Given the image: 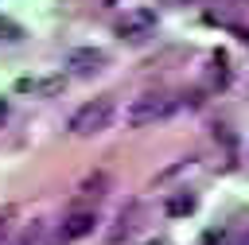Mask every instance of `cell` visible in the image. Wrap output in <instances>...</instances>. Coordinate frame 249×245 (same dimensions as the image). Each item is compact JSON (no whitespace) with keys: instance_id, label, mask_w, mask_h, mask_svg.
I'll return each mask as SVG.
<instances>
[{"instance_id":"6da1fadb","label":"cell","mask_w":249,"mask_h":245,"mask_svg":"<svg viewBox=\"0 0 249 245\" xmlns=\"http://www.w3.org/2000/svg\"><path fill=\"white\" fill-rule=\"evenodd\" d=\"M175 97L171 93H140V97H132V105L124 109V121L132 124V128H148V124H156V121H167L171 113H175Z\"/></svg>"},{"instance_id":"7a4b0ae2","label":"cell","mask_w":249,"mask_h":245,"mask_svg":"<svg viewBox=\"0 0 249 245\" xmlns=\"http://www.w3.org/2000/svg\"><path fill=\"white\" fill-rule=\"evenodd\" d=\"M113 113H117L113 97H93V101H86V105L70 117V132H74V136H97V132L109 128Z\"/></svg>"},{"instance_id":"3957f363","label":"cell","mask_w":249,"mask_h":245,"mask_svg":"<svg viewBox=\"0 0 249 245\" xmlns=\"http://www.w3.org/2000/svg\"><path fill=\"white\" fill-rule=\"evenodd\" d=\"M93 226H97V210H93V206H74V210L62 218V226L54 229V237H51L47 245H74L78 237L93 233Z\"/></svg>"},{"instance_id":"277c9868","label":"cell","mask_w":249,"mask_h":245,"mask_svg":"<svg viewBox=\"0 0 249 245\" xmlns=\"http://www.w3.org/2000/svg\"><path fill=\"white\" fill-rule=\"evenodd\" d=\"M117 35H121L124 43H144V39H152V35H156V12H152V8H132V12H124V16L117 19Z\"/></svg>"},{"instance_id":"5b68a950","label":"cell","mask_w":249,"mask_h":245,"mask_svg":"<svg viewBox=\"0 0 249 245\" xmlns=\"http://www.w3.org/2000/svg\"><path fill=\"white\" fill-rule=\"evenodd\" d=\"M136 226H140V202H128V206H121V214H117L113 226L105 229V241H109V245H121V241H128V237L136 233Z\"/></svg>"},{"instance_id":"8992f818","label":"cell","mask_w":249,"mask_h":245,"mask_svg":"<svg viewBox=\"0 0 249 245\" xmlns=\"http://www.w3.org/2000/svg\"><path fill=\"white\" fill-rule=\"evenodd\" d=\"M66 66H70L74 78H89V74H97V70L105 66V51H97V47H78V51L66 54Z\"/></svg>"},{"instance_id":"52a82bcc","label":"cell","mask_w":249,"mask_h":245,"mask_svg":"<svg viewBox=\"0 0 249 245\" xmlns=\"http://www.w3.org/2000/svg\"><path fill=\"white\" fill-rule=\"evenodd\" d=\"M16 89L19 93H58L62 89V78H19Z\"/></svg>"},{"instance_id":"ba28073f","label":"cell","mask_w":249,"mask_h":245,"mask_svg":"<svg viewBox=\"0 0 249 245\" xmlns=\"http://www.w3.org/2000/svg\"><path fill=\"white\" fill-rule=\"evenodd\" d=\"M105 191H109V175H105V171H93V175H89V179L78 187V198H82V202H89V198L97 202Z\"/></svg>"},{"instance_id":"9c48e42d","label":"cell","mask_w":249,"mask_h":245,"mask_svg":"<svg viewBox=\"0 0 249 245\" xmlns=\"http://www.w3.org/2000/svg\"><path fill=\"white\" fill-rule=\"evenodd\" d=\"M210 86H218V89L230 86V58H226V51H214V58H210Z\"/></svg>"},{"instance_id":"30bf717a","label":"cell","mask_w":249,"mask_h":245,"mask_svg":"<svg viewBox=\"0 0 249 245\" xmlns=\"http://www.w3.org/2000/svg\"><path fill=\"white\" fill-rule=\"evenodd\" d=\"M163 210H167L171 218H183V214H191V210H195V194H191V191H175V194L167 198V206H163Z\"/></svg>"},{"instance_id":"8fae6325","label":"cell","mask_w":249,"mask_h":245,"mask_svg":"<svg viewBox=\"0 0 249 245\" xmlns=\"http://www.w3.org/2000/svg\"><path fill=\"white\" fill-rule=\"evenodd\" d=\"M39 241H43V222H27L12 245H39Z\"/></svg>"},{"instance_id":"7c38bea8","label":"cell","mask_w":249,"mask_h":245,"mask_svg":"<svg viewBox=\"0 0 249 245\" xmlns=\"http://www.w3.org/2000/svg\"><path fill=\"white\" fill-rule=\"evenodd\" d=\"M202 245H230V233L226 229H206L202 233Z\"/></svg>"},{"instance_id":"4fadbf2b","label":"cell","mask_w":249,"mask_h":245,"mask_svg":"<svg viewBox=\"0 0 249 245\" xmlns=\"http://www.w3.org/2000/svg\"><path fill=\"white\" fill-rule=\"evenodd\" d=\"M12 214H16L12 206H8V210H0V245H4V241H8V233H12Z\"/></svg>"},{"instance_id":"5bb4252c","label":"cell","mask_w":249,"mask_h":245,"mask_svg":"<svg viewBox=\"0 0 249 245\" xmlns=\"http://www.w3.org/2000/svg\"><path fill=\"white\" fill-rule=\"evenodd\" d=\"M19 35H23V31H19L12 19H0V39H19Z\"/></svg>"},{"instance_id":"9a60e30c","label":"cell","mask_w":249,"mask_h":245,"mask_svg":"<svg viewBox=\"0 0 249 245\" xmlns=\"http://www.w3.org/2000/svg\"><path fill=\"white\" fill-rule=\"evenodd\" d=\"M4 117H8V105H4V101H0V121H4Z\"/></svg>"},{"instance_id":"2e32d148","label":"cell","mask_w":249,"mask_h":245,"mask_svg":"<svg viewBox=\"0 0 249 245\" xmlns=\"http://www.w3.org/2000/svg\"><path fill=\"white\" fill-rule=\"evenodd\" d=\"M144 245H171V241H144Z\"/></svg>"},{"instance_id":"e0dca14e","label":"cell","mask_w":249,"mask_h":245,"mask_svg":"<svg viewBox=\"0 0 249 245\" xmlns=\"http://www.w3.org/2000/svg\"><path fill=\"white\" fill-rule=\"evenodd\" d=\"M245 245H249V233H245Z\"/></svg>"},{"instance_id":"ac0fdd59","label":"cell","mask_w":249,"mask_h":245,"mask_svg":"<svg viewBox=\"0 0 249 245\" xmlns=\"http://www.w3.org/2000/svg\"><path fill=\"white\" fill-rule=\"evenodd\" d=\"M167 4H175V0H167Z\"/></svg>"},{"instance_id":"d6986e66","label":"cell","mask_w":249,"mask_h":245,"mask_svg":"<svg viewBox=\"0 0 249 245\" xmlns=\"http://www.w3.org/2000/svg\"><path fill=\"white\" fill-rule=\"evenodd\" d=\"M183 4H187V0H183Z\"/></svg>"}]
</instances>
